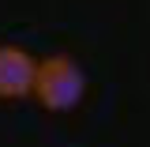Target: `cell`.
<instances>
[{
	"mask_svg": "<svg viewBox=\"0 0 150 147\" xmlns=\"http://www.w3.org/2000/svg\"><path fill=\"white\" fill-rule=\"evenodd\" d=\"M38 106L49 113H68L86 98V72L79 68V60L68 53H56L38 60V75H34V91Z\"/></svg>",
	"mask_w": 150,
	"mask_h": 147,
	"instance_id": "6da1fadb",
	"label": "cell"
},
{
	"mask_svg": "<svg viewBox=\"0 0 150 147\" xmlns=\"http://www.w3.org/2000/svg\"><path fill=\"white\" fill-rule=\"evenodd\" d=\"M38 57H30L19 45H0V98H26L34 91Z\"/></svg>",
	"mask_w": 150,
	"mask_h": 147,
	"instance_id": "7a4b0ae2",
	"label": "cell"
}]
</instances>
